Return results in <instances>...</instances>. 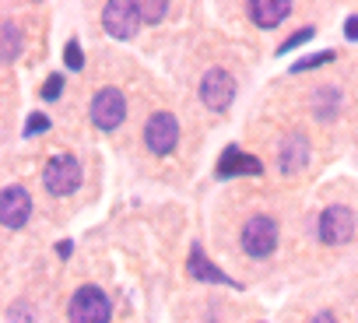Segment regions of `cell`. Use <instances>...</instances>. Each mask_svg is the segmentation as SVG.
I'll return each mask as SVG.
<instances>
[{
  "label": "cell",
  "instance_id": "obj_23",
  "mask_svg": "<svg viewBox=\"0 0 358 323\" xmlns=\"http://www.w3.org/2000/svg\"><path fill=\"white\" fill-rule=\"evenodd\" d=\"M57 253H60V260H67V257H71V243H67V239H64V243H60V246H57Z\"/></svg>",
  "mask_w": 358,
  "mask_h": 323
},
{
  "label": "cell",
  "instance_id": "obj_20",
  "mask_svg": "<svg viewBox=\"0 0 358 323\" xmlns=\"http://www.w3.org/2000/svg\"><path fill=\"white\" fill-rule=\"evenodd\" d=\"M60 92H64V74H50V81L43 85V99L46 102H57Z\"/></svg>",
  "mask_w": 358,
  "mask_h": 323
},
{
  "label": "cell",
  "instance_id": "obj_13",
  "mask_svg": "<svg viewBox=\"0 0 358 323\" xmlns=\"http://www.w3.org/2000/svg\"><path fill=\"white\" fill-rule=\"evenodd\" d=\"M306 155H309L306 137H302V134H292V137H288V144H285V162H281V169H285V173L302 169V166H306Z\"/></svg>",
  "mask_w": 358,
  "mask_h": 323
},
{
  "label": "cell",
  "instance_id": "obj_14",
  "mask_svg": "<svg viewBox=\"0 0 358 323\" xmlns=\"http://www.w3.org/2000/svg\"><path fill=\"white\" fill-rule=\"evenodd\" d=\"M0 32H4V64H15L18 53H22V29L15 22H4Z\"/></svg>",
  "mask_w": 358,
  "mask_h": 323
},
{
  "label": "cell",
  "instance_id": "obj_12",
  "mask_svg": "<svg viewBox=\"0 0 358 323\" xmlns=\"http://www.w3.org/2000/svg\"><path fill=\"white\" fill-rule=\"evenodd\" d=\"M246 15L253 18L257 29H274L292 15V4L288 0H253V4L246 8Z\"/></svg>",
  "mask_w": 358,
  "mask_h": 323
},
{
  "label": "cell",
  "instance_id": "obj_15",
  "mask_svg": "<svg viewBox=\"0 0 358 323\" xmlns=\"http://www.w3.org/2000/svg\"><path fill=\"white\" fill-rule=\"evenodd\" d=\"M137 15H141V22H148V25H158L165 15H169V4L165 0H137Z\"/></svg>",
  "mask_w": 358,
  "mask_h": 323
},
{
  "label": "cell",
  "instance_id": "obj_1",
  "mask_svg": "<svg viewBox=\"0 0 358 323\" xmlns=\"http://www.w3.org/2000/svg\"><path fill=\"white\" fill-rule=\"evenodd\" d=\"M109 316H113V302L99 285H85L71 295V306H67L71 323H109Z\"/></svg>",
  "mask_w": 358,
  "mask_h": 323
},
{
  "label": "cell",
  "instance_id": "obj_21",
  "mask_svg": "<svg viewBox=\"0 0 358 323\" xmlns=\"http://www.w3.org/2000/svg\"><path fill=\"white\" fill-rule=\"evenodd\" d=\"M344 39H348V43H358V15H351V18L344 22Z\"/></svg>",
  "mask_w": 358,
  "mask_h": 323
},
{
  "label": "cell",
  "instance_id": "obj_7",
  "mask_svg": "<svg viewBox=\"0 0 358 323\" xmlns=\"http://www.w3.org/2000/svg\"><path fill=\"white\" fill-rule=\"evenodd\" d=\"M102 25L113 39H134L141 32V15L134 4H127V0H113V4L102 8Z\"/></svg>",
  "mask_w": 358,
  "mask_h": 323
},
{
  "label": "cell",
  "instance_id": "obj_6",
  "mask_svg": "<svg viewBox=\"0 0 358 323\" xmlns=\"http://www.w3.org/2000/svg\"><path fill=\"white\" fill-rule=\"evenodd\" d=\"M316 232H320V239H323L327 246H344V243H351V236H355V211L344 208V204L327 208V211L320 215Z\"/></svg>",
  "mask_w": 358,
  "mask_h": 323
},
{
  "label": "cell",
  "instance_id": "obj_2",
  "mask_svg": "<svg viewBox=\"0 0 358 323\" xmlns=\"http://www.w3.org/2000/svg\"><path fill=\"white\" fill-rule=\"evenodd\" d=\"M243 250H246V257H253V260H264V257H271L274 250H278V222L271 218V215H253L246 225H243Z\"/></svg>",
  "mask_w": 358,
  "mask_h": 323
},
{
  "label": "cell",
  "instance_id": "obj_5",
  "mask_svg": "<svg viewBox=\"0 0 358 323\" xmlns=\"http://www.w3.org/2000/svg\"><path fill=\"white\" fill-rule=\"evenodd\" d=\"M123 116H127V99H123V92L113 88V85L99 88L95 99H92V123H95L99 130H116V127L123 123Z\"/></svg>",
  "mask_w": 358,
  "mask_h": 323
},
{
  "label": "cell",
  "instance_id": "obj_18",
  "mask_svg": "<svg viewBox=\"0 0 358 323\" xmlns=\"http://www.w3.org/2000/svg\"><path fill=\"white\" fill-rule=\"evenodd\" d=\"M313 36H316V29H302V32H295L292 39H285V46H278V53H292V50L306 46V43H309Z\"/></svg>",
  "mask_w": 358,
  "mask_h": 323
},
{
  "label": "cell",
  "instance_id": "obj_3",
  "mask_svg": "<svg viewBox=\"0 0 358 323\" xmlns=\"http://www.w3.org/2000/svg\"><path fill=\"white\" fill-rule=\"evenodd\" d=\"M144 144H148V151L158 155V158L172 155L176 144H179V120H176L172 113H165V109H162V113H151L148 123H144Z\"/></svg>",
  "mask_w": 358,
  "mask_h": 323
},
{
  "label": "cell",
  "instance_id": "obj_19",
  "mask_svg": "<svg viewBox=\"0 0 358 323\" xmlns=\"http://www.w3.org/2000/svg\"><path fill=\"white\" fill-rule=\"evenodd\" d=\"M43 130H50V116H46V113H29V120H25V134L36 137V134H43Z\"/></svg>",
  "mask_w": 358,
  "mask_h": 323
},
{
  "label": "cell",
  "instance_id": "obj_10",
  "mask_svg": "<svg viewBox=\"0 0 358 323\" xmlns=\"http://www.w3.org/2000/svg\"><path fill=\"white\" fill-rule=\"evenodd\" d=\"M218 180H229V176H264V166H260V158L239 151L236 144H229L218 158V169H215Z\"/></svg>",
  "mask_w": 358,
  "mask_h": 323
},
{
  "label": "cell",
  "instance_id": "obj_4",
  "mask_svg": "<svg viewBox=\"0 0 358 323\" xmlns=\"http://www.w3.org/2000/svg\"><path fill=\"white\" fill-rule=\"evenodd\" d=\"M43 183L53 197H71L81 187V162L74 155H57L50 158V166L43 173Z\"/></svg>",
  "mask_w": 358,
  "mask_h": 323
},
{
  "label": "cell",
  "instance_id": "obj_22",
  "mask_svg": "<svg viewBox=\"0 0 358 323\" xmlns=\"http://www.w3.org/2000/svg\"><path fill=\"white\" fill-rule=\"evenodd\" d=\"M313 323H337V320H334V313H327V309H323V313H316V316H313Z\"/></svg>",
  "mask_w": 358,
  "mask_h": 323
},
{
  "label": "cell",
  "instance_id": "obj_11",
  "mask_svg": "<svg viewBox=\"0 0 358 323\" xmlns=\"http://www.w3.org/2000/svg\"><path fill=\"white\" fill-rule=\"evenodd\" d=\"M187 271H190V278H197V281H208V285H229V288H239V281H232L225 271H218L208 257H204V246L201 243H194L190 246V260H187Z\"/></svg>",
  "mask_w": 358,
  "mask_h": 323
},
{
  "label": "cell",
  "instance_id": "obj_9",
  "mask_svg": "<svg viewBox=\"0 0 358 323\" xmlns=\"http://www.w3.org/2000/svg\"><path fill=\"white\" fill-rule=\"evenodd\" d=\"M32 218V197L25 187H4L0 194V222L4 229H22Z\"/></svg>",
  "mask_w": 358,
  "mask_h": 323
},
{
  "label": "cell",
  "instance_id": "obj_8",
  "mask_svg": "<svg viewBox=\"0 0 358 323\" xmlns=\"http://www.w3.org/2000/svg\"><path fill=\"white\" fill-rule=\"evenodd\" d=\"M201 99H204L208 109H218V113L229 109L232 99H236V78L229 71H222V67L208 71L204 81H201Z\"/></svg>",
  "mask_w": 358,
  "mask_h": 323
},
{
  "label": "cell",
  "instance_id": "obj_16",
  "mask_svg": "<svg viewBox=\"0 0 358 323\" xmlns=\"http://www.w3.org/2000/svg\"><path fill=\"white\" fill-rule=\"evenodd\" d=\"M334 50H323V53H313V57H306V60H299L295 67H292V74H302V71H313V67H323V64H334Z\"/></svg>",
  "mask_w": 358,
  "mask_h": 323
},
{
  "label": "cell",
  "instance_id": "obj_17",
  "mask_svg": "<svg viewBox=\"0 0 358 323\" xmlns=\"http://www.w3.org/2000/svg\"><path fill=\"white\" fill-rule=\"evenodd\" d=\"M64 64H67V71H81V67H85V53H81L78 39H71V43L64 46Z\"/></svg>",
  "mask_w": 358,
  "mask_h": 323
}]
</instances>
